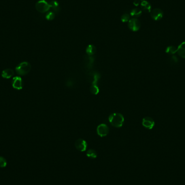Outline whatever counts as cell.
Here are the masks:
<instances>
[{
    "instance_id": "cell-20",
    "label": "cell",
    "mask_w": 185,
    "mask_h": 185,
    "mask_svg": "<svg viewBox=\"0 0 185 185\" xmlns=\"http://www.w3.org/2000/svg\"><path fill=\"white\" fill-rule=\"evenodd\" d=\"M130 20V15L128 14L125 13L121 16V20L123 22H128Z\"/></svg>"
},
{
    "instance_id": "cell-1",
    "label": "cell",
    "mask_w": 185,
    "mask_h": 185,
    "mask_svg": "<svg viewBox=\"0 0 185 185\" xmlns=\"http://www.w3.org/2000/svg\"><path fill=\"white\" fill-rule=\"evenodd\" d=\"M124 117L120 113H113L109 116V121L112 125L116 127H121L124 123Z\"/></svg>"
},
{
    "instance_id": "cell-13",
    "label": "cell",
    "mask_w": 185,
    "mask_h": 185,
    "mask_svg": "<svg viewBox=\"0 0 185 185\" xmlns=\"http://www.w3.org/2000/svg\"><path fill=\"white\" fill-rule=\"evenodd\" d=\"M50 7L53 10L54 13H59L60 12V8L59 3L55 0L51 1L49 3Z\"/></svg>"
},
{
    "instance_id": "cell-6",
    "label": "cell",
    "mask_w": 185,
    "mask_h": 185,
    "mask_svg": "<svg viewBox=\"0 0 185 185\" xmlns=\"http://www.w3.org/2000/svg\"><path fill=\"white\" fill-rule=\"evenodd\" d=\"M75 146L78 151L84 152L87 149V144L85 140L82 139H78L75 141Z\"/></svg>"
},
{
    "instance_id": "cell-17",
    "label": "cell",
    "mask_w": 185,
    "mask_h": 185,
    "mask_svg": "<svg viewBox=\"0 0 185 185\" xmlns=\"http://www.w3.org/2000/svg\"><path fill=\"white\" fill-rule=\"evenodd\" d=\"M166 53L170 55L175 54L177 53V48L174 46H168L167 47Z\"/></svg>"
},
{
    "instance_id": "cell-15",
    "label": "cell",
    "mask_w": 185,
    "mask_h": 185,
    "mask_svg": "<svg viewBox=\"0 0 185 185\" xmlns=\"http://www.w3.org/2000/svg\"><path fill=\"white\" fill-rule=\"evenodd\" d=\"M142 14V10L139 8H134L131 10L130 13V15L132 16L133 17H138Z\"/></svg>"
},
{
    "instance_id": "cell-11",
    "label": "cell",
    "mask_w": 185,
    "mask_h": 185,
    "mask_svg": "<svg viewBox=\"0 0 185 185\" xmlns=\"http://www.w3.org/2000/svg\"><path fill=\"white\" fill-rule=\"evenodd\" d=\"M140 5H141L142 9L145 12L151 13L152 6H151L150 3H149L148 2L144 0L142 1Z\"/></svg>"
},
{
    "instance_id": "cell-22",
    "label": "cell",
    "mask_w": 185,
    "mask_h": 185,
    "mask_svg": "<svg viewBox=\"0 0 185 185\" xmlns=\"http://www.w3.org/2000/svg\"><path fill=\"white\" fill-rule=\"evenodd\" d=\"M133 4H134V5L135 6H138L140 4H141V3H140V0H134V2H133Z\"/></svg>"
},
{
    "instance_id": "cell-10",
    "label": "cell",
    "mask_w": 185,
    "mask_h": 185,
    "mask_svg": "<svg viewBox=\"0 0 185 185\" xmlns=\"http://www.w3.org/2000/svg\"><path fill=\"white\" fill-rule=\"evenodd\" d=\"M177 53L180 57L185 59V41L182 42L177 48Z\"/></svg>"
},
{
    "instance_id": "cell-7",
    "label": "cell",
    "mask_w": 185,
    "mask_h": 185,
    "mask_svg": "<svg viewBox=\"0 0 185 185\" xmlns=\"http://www.w3.org/2000/svg\"><path fill=\"white\" fill-rule=\"evenodd\" d=\"M142 126L144 128L148 129H152L155 126V122L154 120L150 117H145L142 119Z\"/></svg>"
},
{
    "instance_id": "cell-14",
    "label": "cell",
    "mask_w": 185,
    "mask_h": 185,
    "mask_svg": "<svg viewBox=\"0 0 185 185\" xmlns=\"http://www.w3.org/2000/svg\"><path fill=\"white\" fill-rule=\"evenodd\" d=\"M86 53L88 54L89 56H92L96 53V48L95 46H94L93 44H89L88 45L87 48H86Z\"/></svg>"
},
{
    "instance_id": "cell-12",
    "label": "cell",
    "mask_w": 185,
    "mask_h": 185,
    "mask_svg": "<svg viewBox=\"0 0 185 185\" xmlns=\"http://www.w3.org/2000/svg\"><path fill=\"white\" fill-rule=\"evenodd\" d=\"M14 75V72L13 69L7 68L3 70L2 73V76L3 78H10Z\"/></svg>"
},
{
    "instance_id": "cell-3",
    "label": "cell",
    "mask_w": 185,
    "mask_h": 185,
    "mask_svg": "<svg viewBox=\"0 0 185 185\" xmlns=\"http://www.w3.org/2000/svg\"><path fill=\"white\" fill-rule=\"evenodd\" d=\"M35 8L38 12L41 13H46L50 9L49 3L45 0L38 1L35 4Z\"/></svg>"
},
{
    "instance_id": "cell-4",
    "label": "cell",
    "mask_w": 185,
    "mask_h": 185,
    "mask_svg": "<svg viewBox=\"0 0 185 185\" xmlns=\"http://www.w3.org/2000/svg\"><path fill=\"white\" fill-rule=\"evenodd\" d=\"M128 26L132 31H138L141 27V22L136 18H132L128 22Z\"/></svg>"
},
{
    "instance_id": "cell-16",
    "label": "cell",
    "mask_w": 185,
    "mask_h": 185,
    "mask_svg": "<svg viewBox=\"0 0 185 185\" xmlns=\"http://www.w3.org/2000/svg\"><path fill=\"white\" fill-rule=\"evenodd\" d=\"M86 155H87V157H89V158H91V159H95V158L97 157V153H96V151L94 150V149H89V150L87 152Z\"/></svg>"
},
{
    "instance_id": "cell-5",
    "label": "cell",
    "mask_w": 185,
    "mask_h": 185,
    "mask_svg": "<svg viewBox=\"0 0 185 185\" xmlns=\"http://www.w3.org/2000/svg\"><path fill=\"white\" fill-rule=\"evenodd\" d=\"M109 128L106 124H100L97 126V134L101 137H104L107 136L109 133Z\"/></svg>"
},
{
    "instance_id": "cell-19",
    "label": "cell",
    "mask_w": 185,
    "mask_h": 185,
    "mask_svg": "<svg viewBox=\"0 0 185 185\" xmlns=\"http://www.w3.org/2000/svg\"><path fill=\"white\" fill-rule=\"evenodd\" d=\"M55 14L53 12H48L46 15V19L48 21H52L55 18Z\"/></svg>"
},
{
    "instance_id": "cell-24",
    "label": "cell",
    "mask_w": 185,
    "mask_h": 185,
    "mask_svg": "<svg viewBox=\"0 0 185 185\" xmlns=\"http://www.w3.org/2000/svg\"><path fill=\"white\" fill-rule=\"evenodd\" d=\"M142 1H144V0H142Z\"/></svg>"
},
{
    "instance_id": "cell-2",
    "label": "cell",
    "mask_w": 185,
    "mask_h": 185,
    "mask_svg": "<svg viewBox=\"0 0 185 185\" xmlns=\"http://www.w3.org/2000/svg\"><path fill=\"white\" fill-rule=\"evenodd\" d=\"M15 70L19 75H25L30 71L31 65L28 62H23L17 66Z\"/></svg>"
},
{
    "instance_id": "cell-8",
    "label": "cell",
    "mask_w": 185,
    "mask_h": 185,
    "mask_svg": "<svg viewBox=\"0 0 185 185\" xmlns=\"http://www.w3.org/2000/svg\"><path fill=\"white\" fill-rule=\"evenodd\" d=\"M163 12L159 8H155L151 10V17L155 21H159L163 18Z\"/></svg>"
},
{
    "instance_id": "cell-9",
    "label": "cell",
    "mask_w": 185,
    "mask_h": 185,
    "mask_svg": "<svg viewBox=\"0 0 185 185\" xmlns=\"http://www.w3.org/2000/svg\"><path fill=\"white\" fill-rule=\"evenodd\" d=\"M12 85L13 88L17 90L22 89L23 87V82L21 78L19 76H15L13 79Z\"/></svg>"
},
{
    "instance_id": "cell-21",
    "label": "cell",
    "mask_w": 185,
    "mask_h": 185,
    "mask_svg": "<svg viewBox=\"0 0 185 185\" xmlns=\"http://www.w3.org/2000/svg\"><path fill=\"white\" fill-rule=\"evenodd\" d=\"M7 165V161L3 157H0V167H5Z\"/></svg>"
},
{
    "instance_id": "cell-23",
    "label": "cell",
    "mask_w": 185,
    "mask_h": 185,
    "mask_svg": "<svg viewBox=\"0 0 185 185\" xmlns=\"http://www.w3.org/2000/svg\"><path fill=\"white\" fill-rule=\"evenodd\" d=\"M171 58H172V61L173 62H178V59H177V57L176 56H173Z\"/></svg>"
},
{
    "instance_id": "cell-18",
    "label": "cell",
    "mask_w": 185,
    "mask_h": 185,
    "mask_svg": "<svg viewBox=\"0 0 185 185\" xmlns=\"http://www.w3.org/2000/svg\"><path fill=\"white\" fill-rule=\"evenodd\" d=\"M90 91L92 94L96 95L99 92V88L97 87V85L93 84L90 88Z\"/></svg>"
}]
</instances>
